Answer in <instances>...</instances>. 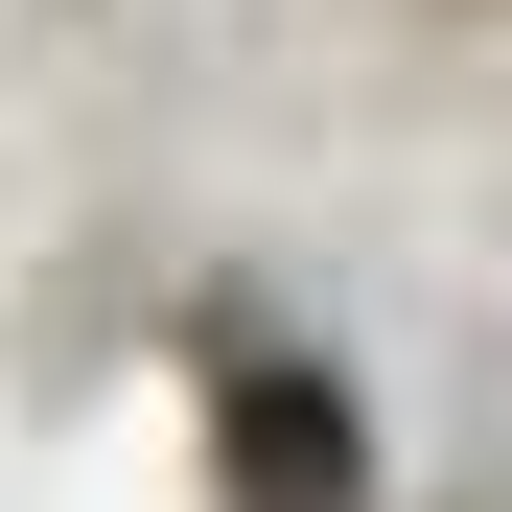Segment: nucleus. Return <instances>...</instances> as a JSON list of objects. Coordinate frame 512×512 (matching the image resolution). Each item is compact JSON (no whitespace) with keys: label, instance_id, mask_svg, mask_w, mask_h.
Wrapping results in <instances>:
<instances>
[{"label":"nucleus","instance_id":"nucleus-1","mask_svg":"<svg viewBox=\"0 0 512 512\" xmlns=\"http://www.w3.org/2000/svg\"><path fill=\"white\" fill-rule=\"evenodd\" d=\"M233 489L256 512H350V396L326 373H233Z\"/></svg>","mask_w":512,"mask_h":512}]
</instances>
